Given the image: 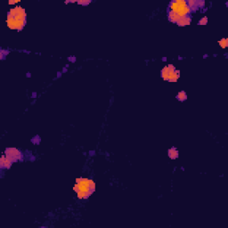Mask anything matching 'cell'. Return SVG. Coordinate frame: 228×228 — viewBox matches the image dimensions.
I'll return each instance as SVG.
<instances>
[{"instance_id": "obj_14", "label": "cell", "mask_w": 228, "mask_h": 228, "mask_svg": "<svg viewBox=\"0 0 228 228\" xmlns=\"http://www.w3.org/2000/svg\"><path fill=\"white\" fill-rule=\"evenodd\" d=\"M91 3V0H79L77 4L81 5H88Z\"/></svg>"}, {"instance_id": "obj_11", "label": "cell", "mask_w": 228, "mask_h": 228, "mask_svg": "<svg viewBox=\"0 0 228 228\" xmlns=\"http://www.w3.org/2000/svg\"><path fill=\"white\" fill-rule=\"evenodd\" d=\"M177 99L180 102H183V101H186L187 100V94L185 91H180L177 95Z\"/></svg>"}, {"instance_id": "obj_1", "label": "cell", "mask_w": 228, "mask_h": 228, "mask_svg": "<svg viewBox=\"0 0 228 228\" xmlns=\"http://www.w3.org/2000/svg\"><path fill=\"white\" fill-rule=\"evenodd\" d=\"M27 14L25 9L22 6H15L7 13L6 23L9 29L21 31L26 25Z\"/></svg>"}, {"instance_id": "obj_8", "label": "cell", "mask_w": 228, "mask_h": 228, "mask_svg": "<svg viewBox=\"0 0 228 228\" xmlns=\"http://www.w3.org/2000/svg\"><path fill=\"white\" fill-rule=\"evenodd\" d=\"M168 155L169 157V159L171 160H176L179 157V152L176 147H172L170 149H168Z\"/></svg>"}, {"instance_id": "obj_6", "label": "cell", "mask_w": 228, "mask_h": 228, "mask_svg": "<svg viewBox=\"0 0 228 228\" xmlns=\"http://www.w3.org/2000/svg\"><path fill=\"white\" fill-rule=\"evenodd\" d=\"M13 163H14V162H13L12 160L4 154V155L1 157V159H0V168H3V169L10 168Z\"/></svg>"}, {"instance_id": "obj_7", "label": "cell", "mask_w": 228, "mask_h": 228, "mask_svg": "<svg viewBox=\"0 0 228 228\" xmlns=\"http://www.w3.org/2000/svg\"><path fill=\"white\" fill-rule=\"evenodd\" d=\"M191 23H192V17H191V15H187V16L181 17L178 20V22L177 23V24L180 27H185V26L190 25Z\"/></svg>"}, {"instance_id": "obj_15", "label": "cell", "mask_w": 228, "mask_h": 228, "mask_svg": "<svg viewBox=\"0 0 228 228\" xmlns=\"http://www.w3.org/2000/svg\"><path fill=\"white\" fill-rule=\"evenodd\" d=\"M198 6H199V9L205 7V1H203V0H198Z\"/></svg>"}, {"instance_id": "obj_4", "label": "cell", "mask_w": 228, "mask_h": 228, "mask_svg": "<svg viewBox=\"0 0 228 228\" xmlns=\"http://www.w3.org/2000/svg\"><path fill=\"white\" fill-rule=\"evenodd\" d=\"M160 76L164 80L168 82H177L180 78V70L177 69L174 65L168 64L161 69Z\"/></svg>"}, {"instance_id": "obj_16", "label": "cell", "mask_w": 228, "mask_h": 228, "mask_svg": "<svg viewBox=\"0 0 228 228\" xmlns=\"http://www.w3.org/2000/svg\"><path fill=\"white\" fill-rule=\"evenodd\" d=\"M20 1L19 0H16V1H9L8 2V5H15V4H17V3H19Z\"/></svg>"}, {"instance_id": "obj_3", "label": "cell", "mask_w": 228, "mask_h": 228, "mask_svg": "<svg viewBox=\"0 0 228 228\" xmlns=\"http://www.w3.org/2000/svg\"><path fill=\"white\" fill-rule=\"evenodd\" d=\"M168 10L176 13L179 15V17H183L187 15H191V9L187 5V1L185 0H175L169 3Z\"/></svg>"}, {"instance_id": "obj_12", "label": "cell", "mask_w": 228, "mask_h": 228, "mask_svg": "<svg viewBox=\"0 0 228 228\" xmlns=\"http://www.w3.org/2000/svg\"><path fill=\"white\" fill-rule=\"evenodd\" d=\"M218 45L221 48H227L228 46V39H222L218 41Z\"/></svg>"}, {"instance_id": "obj_13", "label": "cell", "mask_w": 228, "mask_h": 228, "mask_svg": "<svg viewBox=\"0 0 228 228\" xmlns=\"http://www.w3.org/2000/svg\"><path fill=\"white\" fill-rule=\"evenodd\" d=\"M208 21V17H207V16H203L202 18H201V20L199 21L198 24H199V25H207Z\"/></svg>"}, {"instance_id": "obj_2", "label": "cell", "mask_w": 228, "mask_h": 228, "mask_svg": "<svg viewBox=\"0 0 228 228\" xmlns=\"http://www.w3.org/2000/svg\"><path fill=\"white\" fill-rule=\"evenodd\" d=\"M73 191L77 193V197L79 200H87L94 193L95 183L88 178H77L73 186Z\"/></svg>"}, {"instance_id": "obj_9", "label": "cell", "mask_w": 228, "mask_h": 228, "mask_svg": "<svg viewBox=\"0 0 228 228\" xmlns=\"http://www.w3.org/2000/svg\"><path fill=\"white\" fill-rule=\"evenodd\" d=\"M168 21L170 23H177L178 22V20L180 19V17H179L178 14H177L176 13H174V12H172L170 10L168 11Z\"/></svg>"}, {"instance_id": "obj_10", "label": "cell", "mask_w": 228, "mask_h": 228, "mask_svg": "<svg viewBox=\"0 0 228 228\" xmlns=\"http://www.w3.org/2000/svg\"><path fill=\"white\" fill-rule=\"evenodd\" d=\"M187 5L191 9L192 12H196L199 9L198 0H189V1H187Z\"/></svg>"}, {"instance_id": "obj_5", "label": "cell", "mask_w": 228, "mask_h": 228, "mask_svg": "<svg viewBox=\"0 0 228 228\" xmlns=\"http://www.w3.org/2000/svg\"><path fill=\"white\" fill-rule=\"evenodd\" d=\"M5 155L6 157H8L13 162L20 161V160H23V157L22 152H21L20 150L16 149V148H14V147H10V148L5 149Z\"/></svg>"}]
</instances>
